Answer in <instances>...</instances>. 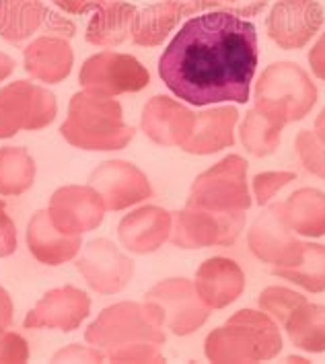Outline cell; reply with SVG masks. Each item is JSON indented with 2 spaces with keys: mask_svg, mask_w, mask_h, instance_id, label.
<instances>
[{
  "mask_svg": "<svg viewBox=\"0 0 325 364\" xmlns=\"http://www.w3.org/2000/svg\"><path fill=\"white\" fill-rule=\"evenodd\" d=\"M257 29L227 11L190 19L159 58V77L196 107L245 103L257 70Z\"/></svg>",
  "mask_w": 325,
  "mask_h": 364,
  "instance_id": "cell-1",
  "label": "cell"
},
{
  "mask_svg": "<svg viewBox=\"0 0 325 364\" xmlns=\"http://www.w3.org/2000/svg\"><path fill=\"white\" fill-rule=\"evenodd\" d=\"M60 134L80 151H122L130 144L136 130L124 122L122 105L114 97L85 91L70 99Z\"/></svg>",
  "mask_w": 325,
  "mask_h": 364,
  "instance_id": "cell-2",
  "label": "cell"
},
{
  "mask_svg": "<svg viewBox=\"0 0 325 364\" xmlns=\"http://www.w3.org/2000/svg\"><path fill=\"white\" fill-rule=\"evenodd\" d=\"M282 350V336L268 313L243 309L206 338L204 352L212 363L272 360Z\"/></svg>",
  "mask_w": 325,
  "mask_h": 364,
  "instance_id": "cell-3",
  "label": "cell"
},
{
  "mask_svg": "<svg viewBox=\"0 0 325 364\" xmlns=\"http://www.w3.org/2000/svg\"><path fill=\"white\" fill-rule=\"evenodd\" d=\"M317 103V89L299 64L276 62L264 70L255 89V107L284 124L303 119Z\"/></svg>",
  "mask_w": 325,
  "mask_h": 364,
  "instance_id": "cell-4",
  "label": "cell"
},
{
  "mask_svg": "<svg viewBox=\"0 0 325 364\" xmlns=\"http://www.w3.org/2000/svg\"><path fill=\"white\" fill-rule=\"evenodd\" d=\"M144 305L154 321L175 336H190L206 323L211 307L200 299L196 284L183 278H169L144 294Z\"/></svg>",
  "mask_w": 325,
  "mask_h": 364,
  "instance_id": "cell-5",
  "label": "cell"
},
{
  "mask_svg": "<svg viewBox=\"0 0 325 364\" xmlns=\"http://www.w3.org/2000/svg\"><path fill=\"white\" fill-rule=\"evenodd\" d=\"M188 206L212 212H245L251 206L247 190V163L239 154H229L212 169L196 177Z\"/></svg>",
  "mask_w": 325,
  "mask_h": 364,
  "instance_id": "cell-6",
  "label": "cell"
},
{
  "mask_svg": "<svg viewBox=\"0 0 325 364\" xmlns=\"http://www.w3.org/2000/svg\"><path fill=\"white\" fill-rule=\"evenodd\" d=\"M85 340L95 348L112 350L115 346L153 342L165 344V331L154 321L144 303H117L103 309L85 331Z\"/></svg>",
  "mask_w": 325,
  "mask_h": 364,
  "instance_id": "cell-7",
  "label": "cell"
},
{
  "mask_svg": "<svg viewBox=\"0 0 325 364\" xmlns=\"http://www.w3.org/2000/svg\"><path fill=\"white\" fill-rule=\"evenodd\" d=\"M56 97L48 89L27 80L11 82L0 89V138L41 130L56 119Z\"/></svg>",
  "mask_w": 325,
  "mask_h": 364,
  "instance_id": "cell-8",
  "label": "cell"
},
{
  "mask_svg": "<svg viewBox=\"0 0 325 364\" xmlns=\"http://www.w3.org/2000/svg\"><path fill=\"white\" fill-rule=\"evenodd\" d=\"M245 227V212H212L188 206L173 214V245L181 250H200L212 245H233Z\"/></svg>",
  "mask_w": 325,
  "mask_h": 364,
  "instance_id": "cell-9",
  "label": "cell"
},
{
  "mask_svg": "<svg viewBox=\"0 0 325 364\" xmlns=\"http://www.w3.org/2000/svg\"><path fill=\"white\" fill-rule=\"evenodd\" d=\"M78 82L89 93L115 97L146 89L151 85V75L146 66H142V62H138L134 56L103 50L85 60Z\"/></svg>",
  "mask_w": 325,
  "mask_h": 364,
  "instance_id": "cell-10",
  "label": "cell"
},
{
  "mask_svg": "<svg viewBox=\"0 0 325 364\" xmlns=\"http://www.w3.org/2000/svg\"><path fill=\"white\" fill-rule=\"evenodd\" d=\"M36 33L70 39L77 27L50 11L41 0H0V38L21 43Z\"/></svg>",
  "mask_w": 325,
  "mask_h": 364,
  "instance_id": "cell-11",
  "label": "cell"
},
{
  "mask_svg": "<svg viewBox=\"0 0 325 364\" xmlns=\"http://www.w3.org/2000/svg\"><path fill=\"white\" fill-rule=\"evenodd\" d=\"M324 6L317 0H278L268 19L270 39L282 50H301L324 25Z\"/></svg>",
  "mask_w": 325,
  "mask_h": 364,
  "instance_id": "cell-12",
  "label": "cell"
},
{
  "mask_svg": "<svg viewBox=\"0 0 325 364\" xmlns=\"http://www.w3.org/2000/svg\"><path fill=\"white\" fill-rule=\"evenodd\" d=\"M247 241L253 255L274 268L297 264L303 253V243L294 237V230L287 223L280 204L270 206L253 223Z\"/></svg>",
  "mask_w": 325,
  "mask_h": 364,
  "instance_id": "cell-13",
  "label": "cell"
},
{
  "mask_svg": "<svg viewBox=\"0 0 325 364\" xmlns=\"http://www.w3.org/2000/svg\"><path fill=\"white\" fill-rule=\"evenodd\" d=\"M89 186L103 198L107 210H126L153 196L146 175L132 163L105 161L89 177Z\"/></svg>",
  "mask_w": 325,
  "mask_h": 364,
  "instance_id": "cell-14",
  "label": "cell"
},
{
  "mask_svg": "<svg viewBox=\"0 0 325 364\" xmlns=\"http://www.w3.org/2000/svg\"><path fill=\"white\" fill-rule=\"evenodd\" d=\"M105 204L91 186H64L52 193L50 218L54 227L66 235H82L103 223Z\"/></svg>",
  "mask_w": 325,
  "mask_h": 364,
  "instance_id": "cell-15",
  "label": "cell"
},
{
  "mask_svg": "<svg viewBox=\"0 0 325 364\" xmlns=\"http://www.w3.org/2000/svg\"><path fill=\"white\" fill-rule=\"evenodd\" d=\"M78 272L99 294H115L130 284L134 262L107 239H93L78 259Z\"/></svg>",
  "mask_w": 325,
  "mask_h": 364,
  "instance_id": "cell-16",
  "label": "cell"
},
{
  "mask_svg": "<svg viewBox=\"0 0 325 364\" xmlns=\"http://www.w3.org/2000/svg\"><path fill=\"white\" fill-rule=\"evenodd\" d=\"M91 313V299L75 287L48 290L23 321L25 329H60L75 331Z\"/></svg>",
  "mask_w": 325,
  "mask_h": 364,
  "instance_id": "cell-17",
  "label": "cell"
},
{
  "mask_svg": "<svg viewBox=\"0 0 325 364\" xmlns=\"http://www.w3.org/2000/svg\"><path fill=\"white\" fill-rule=\"evenodd\" d=\"M196 124V114L169 97L156 95L146 105L140 117L142 132L161 146H183Z\"/></svg>",
  "mask_w": 325,
  "mask_h": 364,
  "instance_id": "cell-18",
  "label": "cell"
},
{
  "mask_svg": "<svg viewBox=\"0 0 325 364\" xmlns=\"http://www.w3.org/2000/svg\"><path fill=\"white\" fill-rule=\"evenodd\" d=\"M173 214L159 206H142L122 218L117 237L132 253L146 255L156 251L171 235Z\"/></svg>",
  "mask_w": 325,
  "mask_h": 364,
  "instance_id": "cell-19",
  "label": "cell"
},
{
  "mask_svg": "<svg viewBox=\"0 0 325 364\" xmlns=\"http://www.w3.org/2000/svg\"><path fill=\"white\" fill-rule=\"evenodd\" d=\"M193 284L208 307L225 309L241 296L245 288V274L233 259L211 257L198 268Z\"/></svg>",
  "mask_w": 325,
  "mask_h": 364,
  "instance_id": "cell-20",
  "label": "cell"
},
{
  "mask_svg": "<svg viewBox=\"0 0 325 364\" xmlns=\"http://www.w3.org/2000/svg\"><path fill=\"white\" fill-rule=\"evenodd\" d=\"M27 247L31 255L46 266H62L77 257L80 235H66L58 230L50 212L39 210L27 225Z\"/></svg>",
  "mask_w": 325,
  "mask_h": 364,
  "instance_id": "cell-21",
  "label": "cell"
},
{
  "mask_svg": "<svg viewBox=\"0 0 325 364\" xmlns=\"http://www.w3.org/2000/svg\"><path fill=\"white\" fill-rule=\"evenodd\" d=\"M25 70L31 78L56 85L70 75L75 54L73 48L68 46V39L54 38V36H41L33 39L25 52Z\"/></svg>",
  "mask_w": 325,
  "mask_h": 364,
  "instance_id": "cell-22",
  "label": "cell"
},
{
  "mask_svg": "<svg viewBox=\"0 0 325 364\" xmlns=\"http://www.w3.org/2000/svg\"><path fill=\"white\" fill-rule=\"evenodd\" d=\"M237 117L239 114L235 107H216L196 115L193 130L181 149L191 154H212L227 149L235 142L233 128Z\"/></svg>",
  "mask_w": 325,
  "mask_h": 364,
  "instance_id": "cell-23",
  "label": "cell"
},
{
  "mask_svg": "<svg viewBox=\"0 0 325 364\" xmlns=\"http://www.w3.org/2000/svg\"><path fill=\"white\" fill-rule=\"evenodd\" d=\"M136 6L130 2H103L87 25L85 38L99 48H115L132 36Z\"/></svg>",
  "mask_w": 325,
  "mask_h": 364,
  "instance_id": "cell-24",
  "label": "cell"
},
{
  "mask_svg": "<svg viewBox=\"0 0 325 364\" xmlns=\"http://www.w3.org/2000/svg\"><path fill=\"white\" fill-rule=\"evenodd\" d=\"M290 229L305 237L325 235V193L313 188L294 192L280 204Z\"/></svg>",
  "mask_w": 325,
  "mask_h": 364,
  "instance_id": "cell-25",
  "label": "cell"
},
{
  "mask_svg": "<svg viewBox=\"0 0 325 364\" xmlns=\"http://www.w3.org/2000/svg\"><path fill=\"white\" fill-rule=\"evenodd\" d=\"M183 17V11L177 2L165 0L156 2L140 13H136L134 25H132V41L142 48H154L161 46L175 29V25Z\"/></svg>",
  "mask_w": 325,
  "mask_h": 364,
  "instance_id": "cell-26",
  "label": "cell"
},
{
  "mask_svg": "<svg viewBox=\"0 0 325 364\" xmlns=\"http://www.w3.org/2000/svg\"><path fill=\"white\" fill-rule=\"evenodd\" d=\"M290 342L311 354L325 352V307L303 303L284 321Z\"/></svg>",
  "mask_w": 325,
  "mask_h": 364,
  "instance_id": "cell-27",
  "label": "cell"
},
{
  "mask_svg": "<svg viewBox=\"0 0 325 364\" xmlns=\"http://www.w3.org/2000/svg\"><path fill=\"white\" fill-rule=\"evenodd\" d=\"M287 124L276 115L268 114L253 105L243 126H241V142L247 153L255 156H268L280 146V134Z\"/></svg>",
  "mask_w": 325,
  "mask_h": 364,
  "instance_id": "cell-28",
  "label": "cell"
},
{
  "mask_svg": "<svg viewBox=\"0 0 325 364\" xmlns=\"http://www.w3.org/2000/svg\"><path fill=\"white\" fill-rule=\"evenodd\" d=\"M272 274L309 292H325V245L303 243V253L297 264L272 268Z\"/></svg>",
  "mask_w": 325,
  "mask_h": 364,
  "instance_id": "cell-29",
  "label": "cell"
},
{
  "mask_svg": "<svg viewBox=\"0 0 325 364\" xmlns=\"http://www.w3.org/2000/svg\"><path fill=\"white\" fill-rule=\"evenodd\" d=\"M36 161L23 146L0 149V196H21L33 186Z\"/></svg>",
  "mask_w": 325,
  "mask_h": 364,
  "instance_id": "cell-30",
  "label": "cell"
},
{
  "mask_svg": "<svg viewBox=\"0 0 325 364\" xmlns=\"http://www.w3.org/2000/svg\"><path fill=\"white\" fill-rule=\"evenodd\" d=\"M307 299L303 294L288 290L282 287H270L260 294V307L262 311H266L268 315H272L278 323L284 326L288 317L292 315V311L297 307H301Z\"/></svg>",
  "mask_w": 325,
  "mask_h": 364,
  "instance_id": "cell-31",
  "label": "cell"
},
{
  "mask_svg": "<svg viewBox=\"0 0 325 364\" xmlns=\"http://www.w3.org/2000/svg\"><path fill=\"white\" fill-rule=\"evenodd\" d=\"M297 154L307 171L325 181V144L315 132L303 130L297 136Z\"/></svg>",
  "mask_w": 325,
  "mask_h": 364,
  "instance_id": "cell-32",
  "label": "cell"
},
{
  "mask_svg": "<svg viewBox=\"0 0 325 364\" xmlns=\"http://www.w3.org/2000/svg\"><path fill=\"white\" fill-rule=\"evenodd\" d=\"M105 358H110L112 363H165L159 344L153 342L115 346L112 350H105Z\"/></svg>",
  "mask_w": 325,
  "mask_h": 364,
  "instance_id": "cell-33",
  "label": "cell"
},
{
  "mask_svg": "<svg viewBox=\"0 0 325 364\" xmlns=\"http://www.w3.org/2000/svg\"><path fill=\"white\" fill-rule=\"evenodd\" d=\"M297 175L292 171H270L260 173L253 177V193L260 206H266L270 200L280 192L282 188H287L290 181H294Z\"/></svg>",
  "mask_w": 325,
  "mask_h": 364,
  "instance_id": "cell-34",
  "label": "cell"
},
{
  "mask_svg": "<svg viewBox=\"0 0 325 364\" xmlns=\"http://www.w3.org/2000/svg\"><path fill=\"white\" fill-rule=\"evenodd\" d=\"M29 346L15 331L0 333V363H27Z\"/></svg>",
  "mask_w": 325,
  "mask_h": 364,
  "instance_id": "cell-35",
  "label": "cell"
},
{
  "mask_svg": "<svg viewBox=\"0 0 325 364\" xmlns=\"http://www.w3.org/2000/svg\"><path fill=\"white\" fill-rule=\"evenodd\" d=\"M105 354L95 346L73 344L54 354V363H103Z\"/></svg>",
  "mask_w": 325,
  "mask_h": 364,
  "instance_id": "cell-36",
  "label": "cell"
},
{
  "mask_svg": "<svg viewBox=\"0 0 325 364\" xmlns=\"http://www.w3.org/2000/svg\"><path fill=\"white\" fill-rule=\"evenodd\" d=\"M17 250V229L6 214L4 202L0 200V257H9Z\"/></svg>",
  "mask_w": 325,
  "mask_h": 364,
  "instance_id": "cell-37",
  "label": "cell"
},
{
  "mask_svg": "<svg viewBox=\"0 0 325 364\" xmlns=\"http://www.w3.org/2000/svg\"><path fill=\"white\" fill-rule=\"evenodd\" d=\"M220 6L237 17H255L268 6V0H220Z\"/></svg>",
  "mask_w": 325,
  "mask_h": 364,
  "instance_id": "cell-38",
  "label": "cell"
},
{
  "mask_svg": "<svg viewBox=\"0 0 325 364\" xmlns=\"http://www.w3.org/2000/svg\"><path fill=\"white\" fill-rule=\"evenodd\" d=\"M103 2L105 0H54L56 6L70 15H85L89 11H97Z\"/></svg>",
  "mask_w": 325,
  "mask_h": 364,
  "instance_id": "cell-39",
  "label": "cell"
},
{
  "mask_svg": "<svg viewBox=\"0 0 325 364\" xmlns=\"http://www.w3.org/2000/svg\"><path fill=\"white\" fill-rule=\"evenodd\" d=\"M309 64H311L313 75L317 78H321V80H325V33L313 46V50L309 52Z\"/></svg>",
  "mask_w": 325,
  "mask_h": 364,
  "instance_id": "cell-40",
  "label": "cell"
},
{
  "mask_svg": "<svg viewBox=\"0 0 325 364\" xmlns=\"http://www.w3.org/2000/svg\"><path fill=\"white\" fill-rule=\"evenodd\" d=\"M13 326V301L9 292L0 287V333Z\"/></svg>",
  "mask_w": 325,
  "mask_h": 364,
  "instance_id": "cell-41",
  "label": "cell"
},
{
  "mask_svg": "<svg viewBox=\"0 0 325 364\" xmlns=\"http://www.w3.org/2000/svg\"><path fill=\"white\" fill-rule=\"evenodd\" d=\"M181 6L183 15H193L198 11H206L212 6H220V0H173Z\"/></svg>",
  "mask_w": 325,
  "mask_h": 364,
  "instance_id": "cell-42",
  "label": "cell"
},
{
  "mask_svg": "<svg viewBox=\"0 0 325 364\" xmlns=\"http://www.w3.org/2000/svg\"><path fill=\"white\" fill-rule=\"evenodd\" d=\"M13 70H15V60L0 52V82H2L4 78L11 77Z\"/></svg>",
  "mask_w": 325,
  "mask_h": 364,
  "instance_id": "cell-43",
  "label": "cell"
},
{
  "mask_svg": "<svg viewBox=\"0 0 325 364\" xmlns=\"http://www.w3.org/2000/svg\"><path fill=\"white\" fill-rule=\"evenodd\" d=\"M313 132H315L317 138L325 144V109L317 115V119H315V130H313Z\"/></svg>",
  "mask_w": 325,
  "mask_h": 364,
  "instance_id": "cell-44",
  "label": "cell"
}]
</instances>
